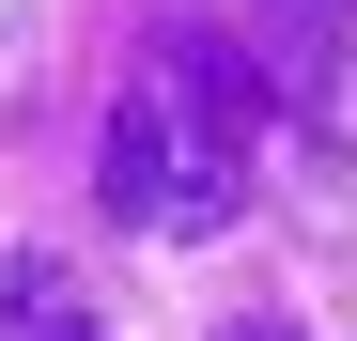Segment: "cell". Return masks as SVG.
I'll list each match as a JSON object with an SVG mask.
<instances>
[{"instance_id":"6da1fadb","label":"cell","mask_w":357,"mask_h":341,"mask_svg":"<svg viewBox=\"0 0 357 341\" xmlns=\"http://www.w3.org/2000/svg\"><path fill=\"white\" fill-rule=\"evenodd\" d=\"M264 63L233 47L218 16H155L125 93H109V140H93V202L109 233H233V202H249V155H264Z\"/></svg>"},{"instance_id":"7a4b0ae2","label":"cell","mask_w":357,"mask_h":341,"mask_svg":"<svg viewBox=\"0 0 357 341\" xmlns=\"http://www.w3.org/2000/svg\"><path fill=\"white\" fill-rule=\"evenodd\" d=\"M0 341H109L63 264H0Z\"/></svg>"},{"instance_id":"3957f363","label":"cell","mask_w":357,"mask_h":341,"mask_svg":"<svg viewBox=\"0 0 357 341\" xmlns=\"http://www.w3.org/2000/svg\"><path fill=\"white\" fill-rule=\"evenodd\" d=\"M218 341H295V326H264V310H249V326H218Z\"/></svg>"}]
</instances>
